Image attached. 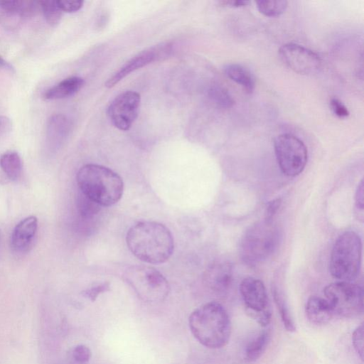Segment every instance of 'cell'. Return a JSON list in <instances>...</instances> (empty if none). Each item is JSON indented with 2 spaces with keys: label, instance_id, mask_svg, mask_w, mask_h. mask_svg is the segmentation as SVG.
I'll return each instance as SVG.
<instances>
[{
  "label": "cell",
  "instance_id": "1",
  "mask_svg": "<svg viewBox=\"0 0 364 364\" xmlns=\"http://www.w3.org/2000/svg\"><path fill=\"white\" fill-rule=\"evenodd\" d=\"M126 241L136 257L153 264L166 262L174 249L169 229L155 221H141L132 225L127 232Z\"/></svg>",
  "mask_w": 364,
  "mask_h": 364
},
{
  "label": "cell",
  "instance_id": "2",
  "mask_svg": "<svg viewBox=\"0 0 364 364\" xmlns=\"http://www.w3.org/2000/svg\"><path fill=\"white\" fill-rule=\"evenodd\" d=\"M193 336L203 346L217 349L224 347L231 335V321L225 309L211 301L195 309L189 316Z\"/></svg>",
  "mask_w": 364,
  "mask_h": 364
},
{
  "label": "cell",
  "instance_id": "3",
  "mask_svg": "<svg viewBox=\"0 0 364 364\" xmlns=\"http://www.w3.org/2000/svg\"><path fill=\"white\" fill-rule=\"evenodd\" d=\"M80 192L101 206H110L122 198L124 183L112 169L98 164L82 166L76 176Z\"/></svg>",
  "mask_w": 364,
  "mask_h": 364
},
{
  "label": "cell",
  "instance_id": "4",
  "mask_svg": "<svg viewBox=\"0 0 364 364\" xmlns=\"http://www.w3.org/2000/svg\"><path fill=\"white\" fill-rule=\"evenodd\" d=\"M279 232L273 220L257 221L244 233L240 242V255L248 264L255 265L266 260L277 249Z\"/></svg>",
  "mask_w": 364,
  "mask_h": 364
},
{
  "label": "cell",
  "instance_id": "5",
  "mask_svg": "<svg viewBox=\"0 0 364 364\" xmlns=\"http://www.w3.org/2000/svg\"><path fill=\"white\" fill-rule=\"evenodd\" d=\"M362 241L353 231L341 234L335 242L330 257L329 271L341 282H353L360 272Z\"/></svg>",
  "mask_w": 364,
  "mask_h": 364
},
{
  "label": "cell",
  "instance_id": "6",
  "mask_svg": "<svg viewBox=\"0 0 364 364\" xmlns=\"http://www.w3.org/2000/svg\"><path fill=\"white\" fill-rule=\"evenodd\" d=\"M124 279L139 296L145 301H161L169 291L166 279L150 266H131L125 271Z\"/></svg>",
  "mask_w": 364,
  "mask_h": 364
},
{
  "label": "cell",
  "instance_id": "7",
  "mask_svg": "<svg viewBox=\"0 0 364 364\" xmlns=\"http://www.w3.org/2000/svg\"><path fill=\"white\" fill-rule=\"evenodd\" d=\"M323 293L334 315L353 318L363 311V289L353 282L331 283L325 287Z\"/></svg>",
  "mask_w": 364,
  "mask_h": 364
},
{
  "label": "cell",
  "instance_id": "8",
  "mask_svg": "<svg viewBox=\"0 0 364 364\" xmlns=\"http://www.w3.org/2000/svg\"><path fill=\"white\" fill-rule=\"evenodd\" d=\"M274 149L277 164L284 175L294 177L304 171L308 151L299 137L289 133L279 134L274 140Z\"/></svg>",
  "mask_w": 364,
  "mask_h": 364
},
{
  "label": "cell",
  "instance_id": "9",
  "mask_svg": "<svg viewBox=\"0 0 364 364\" xmlns=\"http://www.w3.org/2000/svg\"><path fill=\"white\" fill-rule=\"evenodd\" d=\"M240 292L247 314L260 326H268L271 321L272 313L263 282L254 277H246L240 284Z\"/></svg>",
  "mask_w": 364,
  "mask_h": 364
},
{
  "label": "cell",
  "instance_id": "10",
  "mask_svg": "<svg viewBox=\"0 0 364 364\" xmlns=\"http://www.w3.org/2000/svg\"><path fill=\"white\" fill-rule=\"evenodd\" d=\"M279 56L287 68L299 75L316 74L322 67V60L317 53L297 43L282 46Z\"/></svg>",
  "mask_w": 364,
  "mask_h": 364
},
{
  "label": "cell",
  "instance_id": "11",
  "mask_svg": "<svg viewBox=\"0 0 364 364\" xmlns=\"http://www.w3.org/2000/svg\"><path fill=\"white\" fill-rule=\"evenodd\" d=\"M140 103L141 97L136 92L127 90L118 95L107 108L112 124L119 130H129L137 117Z\"/></svg>",
  "mask_w": 364,
  "mask_h": 364
},
{
  "label": "cell",
  "instance_id": "12",
  "mask_svg": "<svg viewBox=\"0 0 364 364\" xmlns=\"http://www.w3.org/2000/svg\"><path fill=\"white\" fill-rule=\"evenodd\" d=\"M172 45L169 43H161L146 48L128 60L105 82L107 88L113 87L126 76L136 70L153 62L168 57L171 53Z\"/></svg>",
  "mask_w": 364,
  "mask_h": 364
},
{
  "label": "cell",
  "instance_id": "13",
  "mask_svg": "<svg viewBox=\"0 0 364 364\" xmlns=\"http://www.w3.org/2000/svg\"><path fill=\"white\" fill-rule=\"evenodd\" d=\"M71 130L69 119L61 114L50 116L46 122L45 143L51 151L58 150L68 138Z\"/></svg>",
  "mask_w": 364,
  "mask_h": 364
},
{
  "label": "cell",
  "instance_id": "14",
  "mask_svg": "<svg viewBox=\"0 0 364 364\" xmlns=\"http://www.w3.org/2000/svg\"><path fill=\"white\" fill-rule=\"evenodd\" d=\"M38 228V219L31 215L21 220L14 228L11 235L10 245L12 250L23 253L32 245Z\"/></svg>",
  "mask_w": 364,
  "mask_h": 364
},
{
  "label": "cell",
  "instance_id": "15",
  "mask_svg": "<svg viewBox=\"0 0 364 364\" xmlns=\"http://www.w3.org/2000/svg\"><path fill=\"white\" fill-rule=\"evenodd\" d=\"M205 279L209 287L214 291L225 293L232 284V265L227 262H215L206 270Z\"/></svg>",
  "mask_w": 364,
  "mask_h": 364
},
{
  "label": "cell",
  "instance_id": "16",
  "mask_svg": "<svg viewBox=\"0 0 364 364\" xmlns=\"http://www.w3.org/2000/svg\"><path fill=\"white\" fill-rule=\"evenodd\" d=\"M305 313L308 320L316 325L326 324L334 316L328 301L316 296H312L307 300Z\"/></svg>",
  "mask_w": 364,
  "mask_h": 364
},
{
  "label": "cell",
  "instance_id": "17",
  "mask_svg": "<svg viewBox=\"0 0 364 364\" xmlns=\"http://www.w3.org/2000/svg\"><path fill=\"white\" fill-rule=\"evenodd\" d=\"M85 80L78 76L67 77L43 93V98L47 100H60L75 95L83 87Z\"/></svg>",
  "mask_w": 364,
  "mask_h": 364
},
{
  "label": "cell",
  "instance_id": "18",
  "mask_svg": "<svg viewBox=\"0 0 364 364\" xmlns=\"http://www.w3.org/2000/svg\"><path fill=\"white\" fill-rule=\"evenodd\" d=\"M226 76L240 85L247 93H252L255 87L254 75L247 68L237 63L228 64L224 68Z\"/></svg>",
  "mask_w": 364,
  "mask_h": 364
},
{
  "label": "cell",
  "instance_id": "19",
  "mask_svg": "<svg viewBox=\"0 0 364 364\" xmlns=\"http://www.w3.org/2000/svg\"><path fill=\"white\" fill-rule=\"evenodd\" d=\"M41 9L39 1H0V10L11 16L28 18Z\"/></svg>",
  "mask_w": 364,
  "mask_h": 364
},
{
  "label": "cell",
  "instance_id": "20",
  "mask_svg": "<svg viewBox=\"0 0 364 364\" xmlns=\"http://www.w3.org/2000/svg\"><path fill=\"white\" fill-rule=\"evenodd\" d=\"M0 168L6 181H17L21 177L23 169L21 156L14 151L4 153L0 156Z\"/></svg>",
  "mask_w": 364,
  "mask_h": 364
},
{
  "label": "cell",
  "instance_id": "21",
  "mask_svg": "<svg viewBox=\"0 0 364 364\" xmlns=\"http://www.w3.org/2000/svg\"><path fill=\"white\" fill-rule=\"evenodd\" d=\"M270 338V329H264L259 332L246 346V360L250 363L257 360L266 350Z\"/></svg>",
  "mask_w": 364,
  "mask_h": 364
},
{
  "label": "cell",
  "instance_id": "22",
  "mask_svg": "<svg viewBox=\"0 0 364 364\" xmlns=\"http://www.w3.org/2000/svg\"><path fill=\"white\" fill-rule=\"evenodd\" d=\"M273 296L284 328L289 332L295 331V323L284 296L279 290L274 289Z\"/></svg>",
  "mask_w": 364,
  "mask_h": 364
},
{
  "label": "cell",
  "instance_id": "23",
  "mask_svg": "<svg viewBox=\"0 0 364 364\" xmlns=\"http://www.w3.org/2000/svg\"><path fill=\"white\" fill-rule=\"evenodd\" d=\"M256 3L258 11L268 17L280 16L286 11L288 6V1L286 0H264Z\"/></svg>",
  "mask_w": 364,
  "mask_h": 364
},
{
  "label": "cell",
  "instance_id": "24",
  "mask_svg": "<svg viewBox=\"0 0 364 364\" xmlns=\"http://www.w3.org/2000/svg\"><path fill=\"white\" fill-rule=\"evenodd\" d=\"M208 96L213 103L223 108H230L235 103L228 91L218 85H213L209 87Z\"/></svg>",
  "mask_w": 364,
  "mask_h": 364
},
{
  "label": "cell",
  "instance_id": "25",
  "mask_svg": "<svg viewBox=\"0 0 364 364\" xmlns=\"http://www.w3.org/2000/svg\"><path fill=\"white\" fill-rule=\"evenodd\" d=\"M39 3L47 23L51 26H56L60 22L63 13L57 1H40Z\"/></svg>",
  "mask_w": 364,
  "mask_h": 364
},
{
  "label": "cell",
  "instance_id": "26",
  "mask_svg": "<svg viewBox=\"0 0 364 364\" xmlns=\"http://www.w3.org/2000/svg\"><path fill=\"white\" fill-rule=\"evenodd\" d=\"M77 205L80 214L84 218H90L97 214L101 207L81 192L78 195Z\"/></svg>",
  "mask_w": 364,
  "mask_h": 364
},
{
  "label": "cell",
  "instance_id": "27",
  "mask_svg": "<svg viewBox=\"0 0 364 364\" xmlns=\"http://www.w3.org/2000/svg\"><path fill=\"white\" fill-rule=\"evenodd\" d=\"M352 343L358 355L363 358V324L359 325L352 333Z\"/></svg>",
  "mask_w": 364,
  "mask_h": 364
},
{
  "label": "cell",
  "instance_id": "28",
  "mask_svg": "<svg viewBox=\"0 0 364 364\" xmlns=\"http://www.w3.org/2000/svg\"><path fill=\"white\" fill-rule=\"evenodd\" d=\"M91 356L90 349L85 345H77L73 348L72 357L78 363H87Z\"/></svg>",
  "mask_w": 364,
  "mask_h": 364
},
{
  "label": "cell",
  "instance_id": "29",
  "mask_svg": "<svg viewBox=\"0 0 364 364\" xmlns=\"http://www.w3.org/2000/svg\"><path fill=\"white\" fill-rule=\"evenodd\" d=\"M330 107L332 112L338 118H346L350 114L346 106L339 99L336 97L331 99Z\"/></svg>",
  "mask_w": 364,
  "mask_h": 364
},
{
  "label": "cell",
  "instance_id": "30",
  "mask_svg": "<svg viewBox=\"0 0 364 364\" xmlns=\"http://www.w3.org/2000/svg\"><path fill=\"white\" fill-rule=\"evenodd\" d=\"M82 1H57L62 12L74 13L79 11L83 6Z\"/></svg>",
  "mask_w": 364,
  "mask_h": 364
},
{
  "label": "cell",
  "instance_id": "31",
  "mask_svg": "<svg viewBox=\"0 0 364 364\" xmlns=\"http://www.w3.org/2000/svg\"><path fill=\"white\" fill-rule=\"evenodd\" d=\"M12 129V122L6 116L0 115V141L3 140Z\"/></svg>",
  "mask_w": 364,
  "mask_h": 364
},
{
  "label": "cell",
  "instance_id": "32",
  "mask_svg": "<svg viewBox=\"0 0 364 364\" xmlns=\"http://www.w3.org/2000/svg\"><path fill=\"white\" fill-rule=\"evenodd\" d=\"M281 203L282 201L280 198L270 201L266 208L264 218L273 220V217L279 208Z\"/></svg>",
  "mask_w": 364,
  "mask_h": 364
},
{
  "label": "cell",
  "instance_id": "33",
  "mask_svg": "<svg viewBox=\"0 0 364 364\" xmlns=\"http://www.w3.org/2000/svg\"><path fill=\"white\" fill-rule=\"evenodd\" d=\"M363 191H364L363 181V180H361L357 187V189H356V192H355V203L356 208L362 211L364 208Z\"/></svg>",
  "mask_w": 364,
  "mask_h": 364
},
{
  "label": "cell",
  "instance_id": "34",
  "mask_svg": "<svg viewBox=\"0 0 364 364\" xmlns=\"http://www.w3.org/2000/svg\"><path fill=\"white\" fill-rule=\"evenodd\" d=\"M108 288V286L106 284L100 285L97 287L90 289L89 290H87L84 292V294L85 296L90 298L91 300L94 301L95 298L97 296V295L104 291L106 290V289Z\"/></svg>",
  "mask_w": 364,
  "mask_h": 364
},
{
  "label": "cell",
  "instance_id": "35",
  "mask_svg": "<svg viewBox=\"0 0 364 364\" xmlns=\"http://www.w3.org/2000/svg\"><path fill=\"white\" fill-rule=\"evenodd\" d=\"M250 1L244 0H230V1H220V4L223 6L239 8L247 6Z\"/></svg>",
  "mask_w": 364,
  "mask_h": 364
},
{
  "label": "cell",
  "instance_id": "36",
  "mask_svg": "<svg viewBox=\"0 0 364 364\" xmlns=\"http://www.w3.org/2000/svg\"><path fill=\"white\" fill-rule=\"evenodd\" d=\"M0 68L11 72L14 71L13 66L6 60H5L1 56H0Z\"/></svg>",
  "mask_w": 364,
  "mask_h": 364
},
{
  "label": "cell",
  "instance_id": "37",
  "mask_svg": "<svg viewBox=\"0 0 364 364\" xmlns=\"http://www.w3.org/2000/svg\"><path fill=\"white\" fill-rule=\"evenodd\" d=\"M0 242H1V231H0Z\"/></svg>",
  "mask_w": 364,
  "mask_h": 364
}]
</instances>
